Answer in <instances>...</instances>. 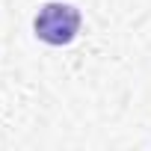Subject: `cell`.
<instances>
[{
	"mask_svg": "<svg viewBox=\"0 0 151 151\" xmlns=\"http://www.w3.org/2000/svg\"><path fill=\"white\" fill-rule=\"evenodd\" d=\"M33 30L45 45L62 47L80 33V9L71 3H45L33 21Z\"/></svg>",
	"mask_w": 151,
	"mask_h": 151,
	"instance_id": "1",
	"label": "cell"
}]
</instances>
